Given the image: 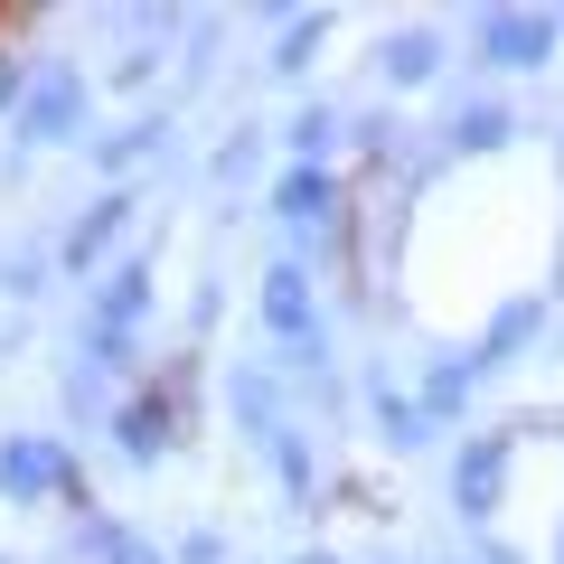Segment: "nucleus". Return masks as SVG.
<instances>
[{"label":"nucleus","mask_w":564,"mask_h":564,"mask_svg":"<svg viewBox=\"0 0 564 564\" xmlns=\"http://www.w3.org/2000/svg\"><path fill=\"white\" fill-rule=\"evenodd\" d=\"M76 489V462H66L47 433H10L0 443V499L10 508H47V499H66Z\"/></svg>","instance_id":"obj_1"},{"label":"nucleus","mask_w":564,"mask_h":564,"mask_svg":"<svg viewBox=\"0 0 564 564\" xmlns=\"http://www.w3.org/2000/svg\"><path fill=\"white\" fill-rule=\"evenodd\" d=\"M564 39L555 10H480V29H470V47H480L489 66H508V76H527V66H545Z\"/></svg>","instance_id":"obj_2"},{"label":"nucleus","mask_w":564,"mask_h":564,"mask_svg":"<svg viewBox=\"0 0 564 564\" xmlns=\"http://www.w3.org/2000/svg\"><path fill=\"white\" fill-rule=\"evenodd\" d=\"M170 443H180V395H170V386H141L132 404H113V452L132 470H151Z\"/></svg>","instance_id":"obj_3"},{"label":"nucleus","mask_w":564,"mask_h":564,"mask_svg":"<svg viewBox=\"0 0 564 564\" xmlns=\"http://www.w3.org/2000/svg\"><path fill=\"white\" fill-rule=\"evenodd\" d=\"M10 122H20V141H66L85 122V76H76V66H39Z\"/></svg>","instance_id":"obj_4"},{"label":"nucleus","mask_w":564,"mask_h":564,"mask_svg":"<svg viewBox=\"0 0 564 564\" xmlns=\"http://www.w3.org/2000/svg\"><path fill=\"white\" fill-rule=\"evenodd\" d=\"M122 236H132V188H104V198H95V207H85V217L57 236V263H66V273H95V263L113 254Z\"/></svg>","instance_id":"obj_5"},{"label":"nucleus","mask_w":564,"mask_h":564,"mask_svg":"<svg viewBox=\"0 0 564 564\" xmlns=\"http://www.w3.org/2000/svg\"><path fill=\"white\" fill-rule=\"evenodd\" d=\"M263 329L292 339L302 358L321 348V302H311V273H302V263H273V273H263Z\"/></svg>","instance_id":"obj_6"},{"label":"nucleus","mask_w":564,"mask_h":564,"mask_svg":"<svg viewBox=\"0 0 564 564\" xmlns=\"http://www.w3.org/2000/svg\"><path fill=\"white\" fill-rule=\"evenodd\" d=\"M452 499H462V518H499V499H508V433H470V452L452 462Z\"/></svg>","instance_id":"obj_7"},{"label":"nucleus","mask_w":564,"mask_h":564,"mask_svg":"<svg viewBox=\"0 0 564 564\" xmlns=\"http://www.w3.org/2000/svg\"><path fill=\"white\" fill-rule=\"evenodd\" d=\"M273 217H282V226H302V236H311V226H329V217H339V180L292 161V170L273 180Z\"/></svg>","instance_id":"obj_8"},{"label":"nucleus","mask_w":564,"mask_h":564,"mask_svg":"<svg viewBox=\"0 0 564 564\" xmlns=\"http://www.w3.org/2000/svg\"><path fill=\"white\" fill-rule=\"evenodd\" d=\"M377 76L395 85V95L433 85V76H443V39H433V29H386V47H377Z\"/></svg>","instance_id":"obj_9"},{"label":"nucleus","mask_w":564,"mask_h":564,"mask_svg":"<svg viewBox=\"0 0 564 564\" xmlns=\"http://www.w3.org/2000/svg\"><path fill=\"white\" fill-rule=\"evenodd\" d=\"M508 141H518V113H508V104H462V113H452V151H470V161H489Z\"/></svg>","instance_id":"obj_10"},{"label":"nucleus","mask_w":564,"mask_h":564,"mask_svg":"<svg viewBox=\"0 0 564 564\" xmlns=\"http://www.w3.org/2000/svg\"><path fill=\"white\" fill-rule=\"evenodd\" d=\"M321 47H329V10H292L263 66H273V76H311V57H321Z\"/></svg>","instance_id":"obj_11"},{"label":"nucleus","mask_w":564,"mask_h":564,"mask_svg":"<svg viewBox=\"0 0 564 564\" xmlns=\"http://www.w3.org/2000/svg\"><path fill=\"white\" fill-rule=\"evenodd\" d=\"M85 555H95V564H180L170 545H151L141 527H122V518H95V527H85Z\"/></svg>","instance_id":"obj_12"},{"label":"nucleus","mask_w":564,"mask_h":564,"mask_svg":"<svg viewBox=\"0 0 564 564\" xmlns=\"http://www.w3.org/2000/svg\"><path fill=\"white\" fill-rule=\"evenodd\" d=\"M377 433L395 452H423L433 443V414H423V395H404V386H377Z\"/></svg>","instance_id":"obj_13"},{"label":"nucleus","mask_w":564,"mask_h":564,"mask_svg":"<svg viewBox=\"0 0 564 564\" xmlns=\"http://www.w3.org/2000/svg\"><path fill=\"white\" fill-rule=\"evenodd\" d=\"M161 132H170L161 113H141V122H122V132H104V141H95V170H113V180H122V170H141L151 151H161Z\"/></svg>","instance_id":"obj_14"},{"label":"nucleus","mask_w":564,"mask_h":564,"mask_svg":"<svg viewBox=\"0 0 564 564\" xmlns=\"http://www.w3.org/2000/svg\"><path fill=\"white\" fill-rule=\"evenodd\" d=\"M339 132H348V122L329 113V104H311V113H292V161H302V170H321V161H329V141H339Z\"/></svg>","instance_id":"obj_15"},{"label":"nucleus","mask_w":564,"mask_h":564,"mask_svg":"<svg viewBox=\"0 0 564 564\" xmlns=\"http://www.w3.org/2000/svg\"><path fill=\"white\" fill-rule=\"evenodd\" d=\"M527 329H536V302H508V311H499V321H489V348H470V358H480V367H499V358H508V348H518V339H527Z\"/></svg>","instance_id":"obj_16"},{"label":"nucleus","mask_w":564,"mask_h":564,"mask_svg":"<svg viewBox=\"0 0 564 564\" xmlns=\"http://www.w3.org/2000/svg\"><path fill=\"white\" fill-rule=\"evenodd\" d=\"M161 76V47H122V66H113V85H151Z\"/></svg>","instance_id":"obj_17"},{"label":"nucleus","mask_w":564,"mask_h":564,"mask_svg":"<svg viewBox=\"0 0 564 564\" xmlns=\"http://www.w3.org/2000/svg\"><path fill=\"white\" fill-rule=\"evenodd\" d=\"M20 95H29V66L0 47V113H20Z\"/></svg>","instance_id":"obj_18"},{"label":"nucleus","mask_w":564,"mask_h":564,"mask_svg":"<svg viewBox=\"0 0 564 564\" xmlns=\"http://www.w3.org/2000/svg\"><path fill=\"white\" fill-rule=\"evenodd\" d=\"M292 564H339V555H329V545H311V555H292Z\"/></svg>","instance_id":"obj_19"},{"label":"nucleus","mask_w":564,"mask_h":564,"mask_svg":"<svg viewBox=\"0 0 564 564\" xmlns=\"http://www.w3.org/2000/svg\"><path fill=\"white\" fill-rule=\"evenodd\" d=\"M555 564H564V536H555Z\"/></svg>","instance_id":"obj_20"},{"label":"nucleus","mask_w":564,"mask_h":564,"mask_svg":"<svg viewBox=\"0 0 564 564\" xmlns=\"http://www.w3.org/2000/svg\"><path fill=\"white\" fill-rule=\"evenodd\" d=\"M0 564H10V555H0Z\"/></svg>","instance_id":"obj_21"}]
</instances>
